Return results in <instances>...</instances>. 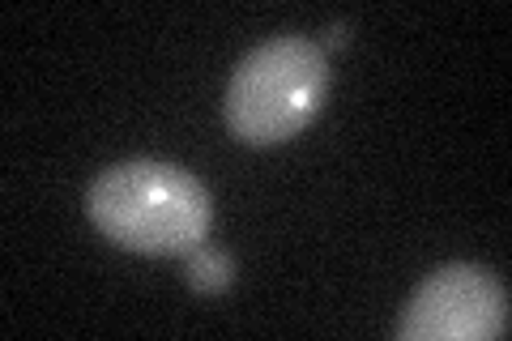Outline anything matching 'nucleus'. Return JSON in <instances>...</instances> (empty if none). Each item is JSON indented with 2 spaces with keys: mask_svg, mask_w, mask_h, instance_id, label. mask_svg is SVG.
Segmentation results:
<instances>
[{
  "mask_svg": "<svg viewBox=\"0 0 512 341\" xmlns=\"http://www.w3.org/2000/svg\"><path fill=\"white\" fill-rule=\"evenodd\" d=\"M86 209L111 243L150 256H188L205 243L214 222L210 192L197 175L154 158L107 167L90 184Z\"/></svg>",
  "mask_w": 512,
  "mask_h": 341,
  "instance_id": "f257e3e1",
  "label": "nucleus"
},
{
  "mask_svg": "<svg viewBox=\"0 0 512 341\" xmlns=\"http://www.w3.org/2000/svg\"><path fill=\"white\" fill-rule=\"evenodd\" d=\"M508 333V290L483 265H444L414 290L397 337L402 341H491Z\"/></svg>",
  "mask_w": 512,
  "mask_h": 341,
  "instance_id": "7ed1b4c3",
  "label": "nucleus"
},
{
  "mask_svg": "<svg viewBox=\"0 0 512 341\" xmlns=\"http://www.w3.org/2000/svg\"><path fill=\"white\" fill-rule=\"evenodd\" d=\"M346 43V26L342 22H333L329 26V35H325V47H342Z\"/></svg>",
  "mask_w": 512,
  "mask_h": 341,
  "instance_id": "39448f33",
  "label": "nucleus"
},
{
  "mask_svg": "<svg viewBox=\"0 0 512 341\" xmlns=\"http://www.w3.org/2000/svg\"><path fill=\"white\" fill-rule=\"evenodd\" d=\"M184 282L197 290V295H222V290L235 282V265H231V256L222 252V248H210V243H201V248L188 252Z\"/></svg>",
  "mask_w": 512,
  "mask_h": 341,
  "instance_id": "20e7f679",
  "label": "nucleus"
},
{
  "mask_svg": "<svg viewBox=\"0 0 512 341\" xmlns=\"http://www.w3.org/2000/svg\"><path fill=\"white\" fill-rule=\"evenodd\" d=\"M325 94V47L303 35H278L239 60L222 111H227V128L244 145H278L316 120Z\"/></svg>",
  "mask_w": 512,
  "mask_h": 341,
  "instance_id": "f03ea898",
  "label": "nucleus"
}]
</instances>
